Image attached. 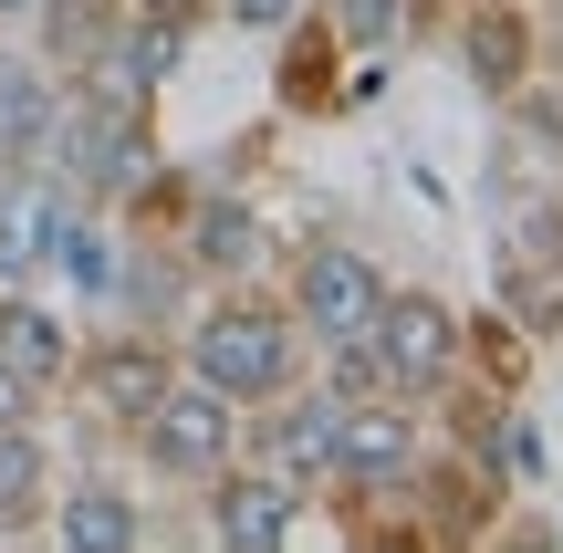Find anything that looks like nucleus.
Wrapping results in <instances>:
<instances>
[{
    "instance_id": "obj_2",
    "label": "nucleus",
    "mask_w": 563,
    "mask_h": 553,
    "mask_svg": "<svg viewBox=\"0 0 563 553\" xmlns=\"http://www.w3.org/2000/svg\"><path fill=\"white\" fill-rule=\"evenodd\" d=\"M460 324H470V303H449L439 283H386L376 324H365L355 345H323L313 376L344 387V397L386 387V397H418V408H428V397L460 376Z\"/></svg>"
},
{
    "instance_id": "obj_11",
    "label": "nucleus",
    "mask_w": 563,
    "mask_h": 553,
    "mask_svg": "<svg viewBox=\"0 0 563 553\" xmlns=\"http://www.w3.org/2000/svg\"><path fill=\"white\" fill-rule=\"evenodd\" d=\"M157 533L167 522H157L136 471H63L53 522H42V543H63V553H146Z\"/></svg>"
},
{
    "instance_id": "obj_13",
    "label": "nucleus",
    "mask_w": 563,
    "mask_h": 553,
    "mask_svg": "<svg viewBox=\"0 0 563 553\" xmlns=\"http://www.w3.org/2000/svg\"><path fill=\"white\" fill-rule=\"evenodd\" d=\"M63 95H74V84H63L53 63L32 53V42L0 32V178H32V167H53Z\"/></svg>"
},
{
    "instance_id": "obj_14",
    "label": "nucleus",
    "mask_w": 563,
    "mask_h": 553,
    "mask_svg": "<svg viewBox=\"0 0 563 553\" xmlns=\"http://www.w3.org/2000/svg\"><path fill=\"white\" fill-rule=\"evenodd\" d=\"M0 355H11V366L32 376L42 397H63V376H74V355H84V324L63 313V292H42V283H0Z\"/></svg>"
},
{
    "instance_id": "obj_22",
    "label": "nucleus",
    "mask_w": 563,
    "mask_h": 553,
    "mask_svg": "<svg viewBox=\"0 0 563 553\" xmlns=\"http://www.w3.org/2000/svg\"><path fill=\"white\" fill-rule=\"evenodd\" d=\"M42 11V0H0V32H21V21H32Z\"/></svg>"
},
{
    "instance_id": "obj_20",
    "label": "nucleus",
    "mask_w": 563,
    "mask_h": 553,
    "mask_svg": "<svg viewBox=\"0 0 563 553\" xmlns=\"http://www.w3.org/2000/svg\"><path fill=\"white\" fill-rule=\"evenodd\" d=\"M11 418H53V397H42L32 376H21L11 355H0V429H11Z\"/></svg>"
},
{
    "instance_id": "obj_5",
    "label": "nucleus",
    "mask_w": 563,
    "mask_h": 553,
    "mask_svg": "<svg viewBox=\"0 0 563 553\" xmlns=\"http://www.w3.org/2000/svg\"><path fill=\"white\" fill-rule=\"evenodd\" d=\"M241 418H251V408H230V397L209 387V376H188V366H178V387H167L157 408H146L136 429L115 439V450L136 460V480L199 491L209 471H230V460H241Z\"/></svg>"
},
{
    "instance_id": "obj_3",
    "label": "nucleus",
    "mask_w": 563,
    "mask_h": 553,
    "mask_svg": "<svg viewBox=\"0 0 563 553\" xmlns=\"http://www.w3.org/2000/svg\"><path fill=\"white\" fill-rule=\"evenodd\" d=\"M157 104L146 95H115V84H74L63 95V136H53V178L74 188L84 209H125L157 167Z\"/></svg>"
},
{
    "instance_id": "obj_6",
    "label": "nucleus",
    "mask_w": 563,
    "mask_h": 553,
    "mask_svg": "<svg viewBox=\"0 0 563 553\" xmlns=\"http://www.w3.org/2000/svg\"><path fill=\"white\" fill-rule=\"evenodd\" d=\"M199 543H230V553H302V543H334L323 533V501L302 480H282L272 460H230V471L199 480Z\"/></svg>"
},
{
    "instance_id": "obj_21",
    "label": "nucleus",
    "mask_w": 563,
    "mask_h": 553,
    "mask_svg": "<svg viewBox=\"0 0 563 553\" xmlns=\"http://www.w3.org/2000/svg\"><path fill=\"white\" fill-rule=\"evenodd\" d=\"M543 11V74H563V0H532Z\"/></svg>"
},
{
    "instance_id": "obj_12",
    "label": "nucleus",
    "mask_w": 563,
    "mask_h": 553,
    "mask_svg": "<svg viewBox=\"0 0 563 553\" xmlns=\"http://www.w3.org/2000/svg\"><path fill=\"white\" fill-rule=\"evenodd\" d=\"M334 418H344V387H323V376H292L282 397L241 418V450L272 460L282 480H302V491H323V460H334Z\"/></svg>"
},
{
    "instance_id": "obj_16",
    "label": "nucleus",
    "mask_w": 563,
    "mask_h": 553,
    "mask_svg": "<svg viewBox=\"0 0 563 553\" xmlns=\"http://www.w3.org/2000/svg\"><path fill=\"white\" fill-rule=\"evenodd\" d=\"M532 366H543V334H522L501 303L460 324V376H470V387H490V397H532Z\"/></svg>"
},
{
    "instance_id": "obj_15",
    "label": "nucleus",
    "mask_w": 563,
    "mask_h": 553,
    "mask_svg": "<svg viewBox=\"0 0 563 553\" xmlns=\"http://www.w3.org/2000/svg\"><path fill=\"white\" fill-rule=\"evenodd\" d=\"M53 491H63L53 429H42V418H11V429H0V543H42Z\"/></svg>"
},
{
    "instance_id": "obj_10",
    "label": "nucleus",
    "mask_w": 563,
    "mask_h": 553,
    "mask_svg": "<svg viewBox=\"0 0 563 553\" xmlns=\"http://www.w3.org/2000/svg\"><path fill=\"white\" fill-rule=\"evenodd\" d=\"M449 63H460V84L481 104L522 95L532 74H543V11L532 0H449Z\"/></svg>"
},
{
    "instance_id": "obj_1",
    "label": "nucleus",
    "mask_w": 563,
    "mask_h": 553,
    "mask_svg": "<svg viewBox=\"0 0 563 553\" xmlns=\"http://www.w3.org/2000/svg\"><path fill=\"white\" fill-rule=\"evenodd\" d=\"M178 366L209 376L230 408H262L292 376H313V334L292 324V303L272 292V272H241V283H199L178 324Z\"/></svg>"
},
{
    "instance_id": "obj_17",
    "label": "nucleus",
    "mask_w": 563,
    "mask_h": 553,
    "mask_svg": "<svg viewBox=\"0 0 563 553\" xmlns=\"http://www.w3.org/2000/svg\"><path fill=\"white\" fill-rule=\"evenodd\" d=\"M490 303H501L522 334L553 345V334H563V262H553V251H511L501 241V262H490Z\"/></svg>"
},
{
    "instance_id": "obj_4",
    "label": "nucleus",
    "mask_w": 563,
    "mask_h": 553,
    "mask_svg": "<svg viewBox=\"0 0 563 553\" xmlns=\"http://www.w3.org/2000/svg\"><path fill=\"white\" fill-rule=\"evenodd\" d=\"M386 283H397V272H386L365 241H344V230H302V241H272V292L292 303V324L313 334V355H323V345H355V334L376 324Z\"/></svg>"
},
{
    "instance_id": "obj_7",
    "label": "nucleus",
    "mask_w": 563,
    "mask_h": 553,
    "mask_svg": "<svg viewBox=\"0 0 563 553\" xmlns=\"http://www.w3.org/2000/svg\"><path fill=\"white\" fill-rule=\"evenodd\" d=\"M167 387H178V334H167V324H104V334H84L74 376H63V397L84 408L95 439H125Z\"/></svg>"
},
{
    "instance_id": "obj_9",
    "label": "nucleus",
    "mask_w": 563,
    "mask_h": 553,
    "mask_svg": "<svg viewBox=\"0 0 563 553\" xmlns=\"http://www.w3.org/2000/svg\"><path fill=\"white\" fill-rule=\"evenodd\" d=\"M376 74H386V63H355L313 0L272 32V115H282V125H334L344 104L376 95Z\"/></svg>"
},
{
    "instance_id": "obj_18",
    "label": "nucleus",
    "mask_w": 563,
    "mask_h": 553,
    "mask_svg": "<svg viewBox=\"0 0 563 553\" xmlns=\"http://www.w3.org/2000/svg\"><path fill=\"white\" fill-rule=\"evenodd\" d=\"M490 115L511 125V146L522 157H543V167H563V74H532L522 95H501Z\"/></svg>"
},
{
    "instance_id": "obj_19",
    "label": "nucleus",
    "mask_w": 563,
    "mask_h": 553,
    "mask_svg": "<svg viewBox=\"0 0 563 553\" xmlns=\"http://www.w3.org/2000/svg\"><path fill=\"white\" fill-rule=\"evenodd\" d=\"M199 11H209V21H220V32H241V42H272V32H282V21H292V11H302V0H199Z\"/></svg>"
},
{
    "instance_id": "obj_8",
    "label": "nucleus",
    "mask_w": 563,
    "mask_h": 553,
    "mask_svg": "<svg viewBox=\"0 0 563 553\" xmlns=\"http://www.w3.org/2000/svg\"><path fill=\"white\" fill-rule=\"evenodd\" d=\"M397 512L418 522V553H481V543H501V522H511V480L490 471V460L428 439V460L407 471Z\"/></svg>"
}]
</instances>
